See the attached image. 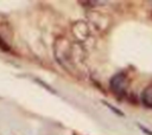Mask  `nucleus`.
<instances>
[{
  "mask_svg": "<svg viewBox=\"0 0 152 135\" xmlns=\"http://www.w3.org/2000/svg\"><path fill=\"white\" fill-rule=\"evenodd\" d=\"M109 85H110V89L114 94H116V95L124 94L125 89H126V85H127V76L124 72L116 73L115 76L112 77V79L109 82Z\"/></svg>",
  "mask_w": 152,
  "mask_h": 135,
  "instance_id": "obj_1",
  "label": "nucleus"
},
{
  "mask_svg": "<svg viewBox=\"0 0 152 135\" xmlns=\"http://www.w3.org/2000/svg\"><path fill=\"white\" fill-rule=\"evenodd\" d=\"M141 102L145 107L152 109V84L146 86L141 92Z\"/></svg>",
  "mask_w": 152,
  "mask_h": 135,
  "instance_id": "obj_2",
  "label": "nucleus"
},
{
  "mask_svg": "<svg viewBox=\"0 0 152 135\" xmlns=\"http://www.w3.org/2000/svg\"><path fill=\"white\" fill-rule=\"evenodd\" d=\"M104 104H106V105H107V107H108L109 109H112V110H113V111H114L115 114H118V115H120V116H124V114H122L121 111H119V110H118L116 108H114L113 105H110V104H108V103H104Z\"/></svg>",
  "mask_w": 152,
  "mask_h": 135,
  "instance_id": "obj_4",
  "label": "nucleus"
},
{
  "mask_svg": "<svg viewBox=\"0 0 152 135\" xmlns=\"http://www.w3.org/2000/svg\"><path fill=\"white\" fill-rule=\"evenodd\" d=\"M138 126H139V127L141 128V130H142V131H144L145 134H147V135H152V131H150L148 129H146V128H145L144 126H141V124H138Z\"/></svg>",
  "mask_w": 152,
  "mask_h": 135,
  "instance_id": "obj_5",
  "label": "nucleus"
},
{
  "mask_svg": "<svg viewBox=\"0 0 152 135\" xmlns=\"http://www.w3.org/2000/svg\"><path fill=\"white\" fill-rule=\"evenodd\" d=\"M0 49L2 50V51H6V52H8L11 49H10V46L6 44V41L0 37Z\"/></svg>",
  "mask_w": 152,
  "mask_h": 135,
  "instance_id": "obj_3",
  "label": "nucleus"
}]
</instances>
